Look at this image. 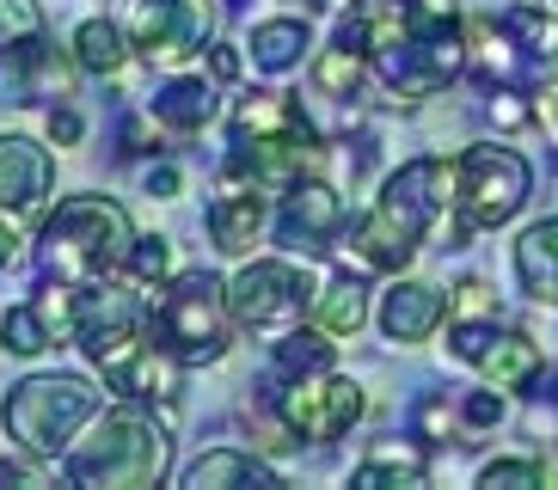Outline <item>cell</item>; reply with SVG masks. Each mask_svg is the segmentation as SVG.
<instances>
[{
  "mask_svg": "<svg viewBox=\"0 0 558 490\" xmlns=\"http://www.w3.org/2000/svg\"><path fill=\"white\" fill-rule=\"evenodd\" d=\"M448 196H454V166L405 160L393 179L375 191L368 215H362L356 233H350L356 258L368 264V270H405V264L417 258L424 233L436 228V215H442Z\"/></svg>",
  "mask_w": 558,
  "mask_h": 490,
  "instance_id": "obj_1",
  "label": "cell"
},
{
  "mask_svg": "<svg viewBox=\"0 0 558 490\" xmlns=\"http://www.w3.org/2000/svg\"><path fill=\"white\" fill-rule=\"evenodd\" d=\"M130 252H135V228L123 203L111 196H62L37 233V258L44 270L62 282H93V277H111V270H130Z\"/></svg>",
  "mask_w": 558,
  "mask_h": 490,
  "instance_id": "obj_2",
  "label": "cell"
},
{
  "mask_svg": "<svg viewBox=\"0 0 558 490\" xmlns=\"http://www.w3.org/2000/svg\"><path fill=\"white\" fill-rule=\"evenodd\" d=\"M166 466H172V436L135 405L111 411L93 436H74V448L62 454L68 485H111V490L160 485Z\"/></svg>",
  "mask_w": 558,
  "mask_h": 490,
  "instance_id": "obj_3",
  "label": "cell"
},
{
  "mask_svg": "<svg viewBox=\"0 0 558 490\" xmlns=\"http://www.w3.org/2000/svg\"><path fill=\"white\" fill-rule=\"evenodd\" d=\"M93 411H99V387L86 375H32L0 399V429L19 454L56 460L93 424Z\"/></svg>",
  "mask_w": 558,
  "mask_h": 490,
  "instance_id": "obj_4",
  "label": "cell"
},
{
  "mask_svg": "<svg viewBox=\"0 0 558 490\" xmlns=\"http://www.w3.org/2000/svg\"><path fill=\"white\" fill-rule=\"evenodd\" d=\"M148 338H160L184 368L221 362L233 343V307H228V282L209 270H184L160 289V301L148 307Z\"/></svg>",
  "mask_w": 558,
  "mask_h": 490,
  "instance_id": "obj_5",
  "label": "cell"
},
{
  "mask_svg": "<svg viewBox=\"0 0 558 490\" xmlns=\"http://www.w3.org/2000/svg\"><path fill=\"white\" fill-rule=\"evenodd\" d=\"M527 191H534V172H527V160L504 142H473L454 160L460 228H509V221L522 215Z\"/></svg>",
  "mask_w": 558,
  "mask_h": 490,
  "instance_id": "obj_6",
  "label": "cell"
},
{
  "mask_svg": "<svg viewBox=\"0 0 558 490\" xmlns=\"http://www.w3.org/2000/svg\"><path fill=\"white\" fill-rule=\"evenodd\" d=\"M313 301H319V282L289 258H258L228 282L233 326L258 331V338H282L289 326H301L313 313Z\"/></svg>",
  "mask_w": 558,
  "mask_h": 490,
  "instance_id": "obj_7",
  "label": "cell"
},
{
  "mask_svg": "<svg viewBox=\"0 0 558 490\" xmlns=\"http://www.w3.org/2000/svg\"><path fill=\"white\" fill-rule=\"evenodd\" d=\"M277 417L295 441H338L362 417V387L350 375H331V368L301 375L277 392Z\"/></svg>",
  "mask_w": 558,
  "mask_h": 490,
  "instance_id": "obj_8",
  "label": "cell"
},
{
  "mask_svg": "<svg viewBox=\"0 0 558 490\" xmlns=\"http://www.w3.org/2000/svg\"><path fill=\"white\" fill-rule=\"evenodd\" d=\"M215 37V7L209 0H135L130 13V44L142 62L179 68Z\"/></svg>",
  "mask_w": 558,
  "mask_h": 490,
  "instance_id": "obj_9",
  "label": "cell"
},
{
  "mask_svg": "<svg viewBox=\"0 0 558 490\" xmlns=\"http://www.w3.org/2000/svg\"><path fill=\"white\" fill-rule=\"evenodd\" d=\"M142 289V282H135ZM130 282H74V338H81V356L99 368L105 356H117L123 343L142 338V294H135Z\"/></svg>",
  "mask_w": 558,
  "mask_h": 490,
  "instance_id": "obj_10",
  "label": "cell"
},
{
  "mask_svg": "<svg viewBox=\"0 0 558 490\" xmlns=\"http://www.w3.org/2000/svg\"><path fill=\"white\" fill-rule=\"evenodd\" d=\"M74 56H56V44H44V32L37 37H13V44L0 49V105H13V111H25V105H62L68 93H74Z\"/></svg>",
  "mask_w": 558,
  "mask_h": 490,
  "instance_id": "obj_11",
  "label": "cell"
},
{
  "mask_svg": "<svg viewBox=\"0 0 558 490\" xmlns=\"http://www.w3.org/2000/svg\"><path fill=\"white\" fill-rule=\"evenodd\" d=\"M326 160V142L319 135H246V142H228V172L221 179L258 184V191H289L301 184V172Z\"/></svg>",
  "mask_w": 558,
  "mask_h": 490,
  "instance_id": "obj_12",
  "label": "cell"
},
{
  "mask_svg": "<svg viewBox=\"0 0 558 490\" xmlns=\"http://www.w3.org/2000/svg\"><path fill=\"white\" fill-rule=\"evenodd\" d=\"M105 387L117 392V399H130V405H172L184 387V362L166 350L160 338H135L123 343L117 356L99 362Z\"/></svg>",
  "mask_w": 558,
  "mask_h": 490,
  "instance_id": "obj_13",
  "label": "cell"
},
{
  "mask_svg": "<svg viewBox=\"0 0 558 490\" xmlns=\"http://www.w3.org/2000/svg\"><path fill=\"white\" fill-rule=\"evenodd\" d=\"M344 228V203L326 179H301L282 191V209H277V240L295 245V252H313V245H331Z\"/></svg>",
  "mask_w": 558,
  "mask_h": 490,
  "instance_id": "obj_14",
  "label": "cell"
},
{
  "mask_svg": "<svg viewBox=\"0 0 558 490\" xmlns=\"http://www.w3.org/2000/svg\"><path fill=\"white\" fill-rule=\"evenodd\" d=\"M50 191H56L50 147L37 142V135L7 130V135H0V209H7V215H25V209H37Z\"/></svg>",
  "mask_w": 558,
  "mask_h": 490,
  "instance_id": "obj_15",
  "label": "cell"
},
{
  "mask_svg": "<svg viewBox=\"0 0 558 490\" xmlns=\"http://www.w3.org/2000/svg\"><path fill=\"white\" fill-rule=\"evenodd\" d=\"M448 313H454V294L436 289V282H393V289L380 294V338H393V343H424L436 338V326H442Z\"/></svg>",
  "mask_w": 558,
  "mask_h": 490,
  "instance_id": "obj_16",
  "label": "cell"
},
{
  "mask_svg": "<svg viewBox=\"0 0 558 490\" xmlns=\"http://www.w3.org/2000/svg\"><path fill=\"white\" fill-rule=\"evenodd\" d=\"M264 221H270V209H264L258 184L228 179V191L209 203V240H215V252H228V258H246L252 245H258Z\"/></svg>",
  "mask_w": 558,
  "mask_h": 490,
  "instance_id": "obj_17",
  "label": "cell"
},
{
  "mask_svg": "<svg viewBox=\"0 0 558 490\" xmlns=\"http://www.w3.org/2000/svg\"><path fill=\"white\" fill-rule=\"evenodd\" d=\"M154 123H160L166 135H203L215 123V111H221V98H215V81H203V74H172L166 86H154L148 98Z\"/></svg>",
  "mask_w": 558,
  "mask_h": 490,
  "instance_id": "obj_18",
  "label": "cell"
},
{
  "mask_svg": "<svg viewBox=\"0 0 558 490\" xmlns=\"http://www.w3.org/2000/svg\"><path fill=\"white\" fill-rule=\"evenodd\" d=\"M246 135H319L313 130V117L301 111V98L289 93H246L240 105H233L228 117V142H246Z\"/></svg>",
  "mask_w": 558,
  "mask_h": 490,
  "instance_id": "obj_19",
  "label": "cell"
},
{
  "mask_svg": "<svg viewBox=\"0 0 558 490\" xmlns=\"http://www.w3.org/2000/svg\"><path fill=\"white\" fill-rule=\"evenodd\" d=\"M233 485L282 490V478L277 466H264L258 454H240V448H215V454H197L184 466V490H233Z\"/></svg>",
  "mask_w": 558,
  "mask_h": 490,
  "instance_id": "obj_20",
  "label": "cell"
},
{
  "mask_svg": "<svg viewBox=\"0 0 558 490\" xmlns=\"http://www.w3.org/2000/svg\"><path fill=\"white\" fill-rule=\"evenodd\" d=\"M515 282H522L527 301L558 307V215L553 221H534V228L515 240Z\"/></svg>",
  "mask_w": 558,
  "mask_h": 490,
  "instance_id": "obj_21",
  "label": "cell"
},
{
  "mask_svg": "<svg viewBox=\"0 0 558 490\" xmlns=\"http://www.w3.org/2000/svg\"><path fill=\"white\" fill-rule=\"evenodd\" d=\"M546 368V350L527 331H497V343L478 356V380H492L504 392H527Z\"/></svg>",
  "mask_w": 558,
  "mask_h": 490,
  "instance_id": "obj_22",
  "label": "cell"
},
{
  "mask_svg": "<svg viewBox=\"0 0 558 490\" xmlns=\"http://www.w3.org/2000/svg\"><path fill=\"white\" fill-rule=\"evenodd\" d=\"M307 25L301 19H264V25H252L246 37V56L258 74H289V68H301V56H307Z\"/></svg>",
  "mask_w": 558,
  "mask_h": 490,
  "instance_id": "obj_23",
  "label": "cell"
},
{
  "mask_svg": "<svg viewBox=\"0 0 558 490\" xmlns=\"http://www.w3.org/2000/svg\"><path fill=\"white\" fill-rule=\"evenodd\" d=\"M130 49L135 44L117 19H86L81 32H74V62H81V74H123Z\"/></svg>",
  "mask_w": 558,
  "mask_h": 490,
  "instance_id": "obj_24",
  "label": "cell"
},
{
  "mask_svg": "<svg viewBox=\"0 0 558 490\" xmlns=\"http://www.w3.org/2000/svg\"><path fill=\"white\" fill-rule=\"evenodd\" d=\"M362 81H368V49L356 44H326L319 56H313V93H326V98H356Z\"/></svg>",
  "mask_w": 558,
  "mask_h": 490,
  "instance_id": "obj_25",
  "label": "cell"
},
{
  "mask_svg": "<svg viewBox=\"0 0 558 490\" xmlns=\"http://www.w3.org/2000/svg\"><path fill=\"white\" fill-rule=\"evenodd\" d=\"M313 319H319L331 338H356L362 319H368V289H362L356 277H338L331 289H319V301H313Z\"/></svg>",
  "mask_w": 558,
  "mask_h": 490,
  "instance_id": "obj_26",
  "label": "cell"
},
{
  "mask_svg": "<svg viewBox=\"0 0 558 490\" xmlns=\"http://www.w3.org/2000/svg\"><path fill=\"white\" fill-rule=\"evenodd\" d=\"M356 490H387V485H424V454H411V448H399V441H380L375 454L356 466V478H350Z\"/></svg>",
  "mask_w": 558,
  "mask_h": 490,
  "instance_id": "obj_27",
  "label": "cell"
},
{
  "mask_svg": "<svg viewBox=\"0 0 558 490\" xmlns=\"http://www.w3.org/2000/svg\"><path fill=\"white\" fill-rule=\"evenodd\" d=\"M277 368L282 375H319V368H331V331L313 319V326H289L277 338Z\"/></svg>",
  "mask_w": 558,
  "mask_h": 490,
  "instance_id": "obj_28",
  "label": "cell"
},
{
  "mask_svg": "<svg viewBox=\"0 0 558 490\" xmlns=\"http://www.w3.org/2000/svg\"><path fill=\"white\" fill-rule=\"evenodd\" d=\"M504 32L515 37V49H522L527 62H558V19L541 13V7H509L504 13Z\"/></svg>",
  "mask_w": 558,
  "mask_h": 490,
  "instance_id": "obj_29",
  "label": "cell"
},
{
  "mask_svg": "<svg viewBox=\"0 0 558 490\" xmlns=\"http://www.w3.org/2000/svg\"><path fill=\"white\" fill-rule=\"evenodd\" d=\"M478 485L485 490H534V485H553V473H546V460H485L478 466Z\"/></svg>",
  "mask_w": 558,
  "mask_h": 490,
  "instance_id": "obj_30",
  "label": "cell"
},
{
  "mask_svg": "<svg viewBox=\"0 0 558 490\" xmlns=\"http://www.w3.org/2000/svg\"><path fill=\"white\" fill-rule=\"evenodd\" d=\"M130 277L142 282V289H166V277H172V245H166L160 233H154V240H135Z\"/></svg>",
  "mask_w": 558,
  "mask_h": 490,
  "instance_id": "obj_31",
  "label": "cell"
},
{
  "mask_svg": "<svg viewBox=\"0 0 558 490\" xmlns=\"http://www.w3.org/2000/svg\"><path fill=\"white\" fill-rule=\"evenodd\" d=\"M492 343H497V319H454V331H448V356L478 368V356H485Z\"/></svg>",
  "mask_w": 558,
  "mask_h": 490,
  "instance_id": "obj_32",
  "label": "cell"
},
{
  "mask_svg": "<svg viewBox=\"0 0 558 490\" xmlns=\"http://www.w3.org/2000/svg\"><path fill=\"white\" fill-rule=\"evenodd\" d=\"M460 424H466V436L504 424V387H492V380H485L478 392H466V399H460Z\"/></svg>",
  "mask_w": 558,
  "mask_h": 490,
  "instance_id": "obj_33",
  "label": "cell"
},
{
  "mask_svg": "<svg viewBox=\"0 0 558 490\" xmlns=\"http://www.w3.org/2000/svg\"><path fill=\"white\" fill-rule=\"evenodd\" d=\"M37 32H44V7L37 0H0V44L37 37Z\"/></svg>",
  "mask_w": 558,
  "mask_h": 490,
  "instance_id": "obj_34",
  "label": "cell"
},
{
  "mask_svg": "<svg viewBox=\"0 0 558 490\" xmlns=\"http://www.w3.org/2000/svg\"><path fill=\"white\" fill-rule=\"evenodd\" d=\"M417 436L448 441V436H466V424H460V411H448V399H424L417 405Z\"/></svg>",
  "mask_w": 558,
  "mask_h": 490,
  "instance_id": "obj_35",
  "label": "cell"
},
{
  "mask_svg": "<svg viewBox=\"0 0 558 490\" xmlns=\"http://www.w3.org/2000/svg\"><path fill=\"white\" fill-rule=\"evenodd\" d=\"M448 319H497V294L485 289L478 277H466L454 289V313H448Z\"/></svg>",
  "mask_w": 558,
  "mask_h": 490,
  "instance_id": "obj_36",
  "label": "cell"
},
{
  "mask_svg": "<svg viewBox=\"0 0 558 490\" xmlns=\"http://www.w3.org/2000/svg\"><path fill=\"white\" fill-rule=\"evenodd\" d=\"M50 142L56 147H81L86 142V117L74 111L68 98H62V105H50Z\"/></svg>",
  "mask_w": 558,
  "mask_h": 490,
  "instance_id": "obj_37",
  "label": "cell"
},
{
  "mask_svg": "<svg viewBox=\"0 0 558 490\" xmlns=\"http://www.w3.org/2000/svg\"><path fill=\"white\" fill-rule=\"evenodd\" d=\"M492 123H497V130H522V123H527V98H522V93H509V86H497Z\"/></svg>",
  "mask_w": 558,
  "mask_h": 490,
  "instance_id": "obj_38",
  "label": "cell"
},
{
  "mask_svg": "<svg viewBox=\"0 0 558 490\" xmlns=\"http://www.w3.org/2000/svg\"><path fill=\"white\" fill-rule=\"evenodd\" d=\"M179 191H184V172H179V166H148V196L172 203Z\"/></svg>",
  "mask_w": 558,
  "mask_h": 490,
  "instance_id": "obj_39",
  "label": "cell"
},
{
  "mask_svg": "<svg viewBox=\"0 0 558 490\" xmlns=\"http://www.w3.org/2000/svg\"><path fill=\"white\" fill-rule=\"evenodd\" d=\"M209 68H215V81H240V49H215Z\"/></svg>",
  "mask_w": 558,
  "mask_h": 490,
  "instance_id": "obj_40",
  "label": "cell"
},
{
  "mask_svg": "<svg viewBox=\"0 0 558 490\" xmlns=\"http://www.w3.org/2000/svg\"><path fill=\"white\" fill-rule=\"evenodd\" d=\"M13 252H19V233L7 228V221H0V270H7V264H13Z\"/></svg>",
  "mask_w": 558,
  "mask_h": 490,
  "instance_id": "obj_41",
  "label": "cell"
},
{
  "mask_svg": "<svg viewBox=\"0 0 558 490\" xmlns=\"http://www.w3.org/2000/svg\"><path fill=\"white\" fill-rule=\"evenodd\" d=\"M350 7H362V13H375V7H399V0H350Z\"/></svg>",
  "mask_w": 558,
  "mask_h": 490,
  "instance_id": "obj_42",
  "label": "cell"
}]
</instances>
